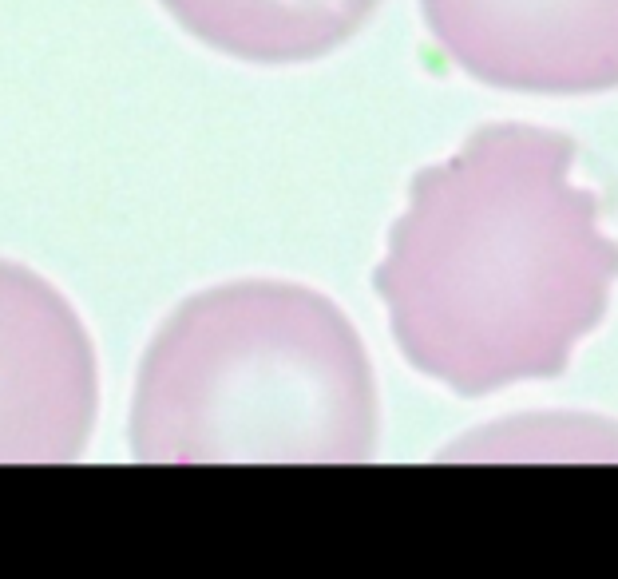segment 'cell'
Wrapping results in <instances>:
<instances>
[{
    "label": "cell",
    "mask_w": 618,
    "mask_h": 579,
    "mask_svg": "<svg viewBox=\"0 0 618 579\" xmlns=\"http://www.w3.org/2000/svg\"><path fill=\"white\" fill-rule=\"evenodd\" d=\"M100 417L96 346L72 302L0 258V464L76 461Z\"/></svg>",
    "instance_id": "obj_3"
},
{
    "label": "cell",
    "mask_w": 618,
    "mask_h": 579,
    "mask_svg": "<svg viewBox=\"0 0 618 579\" xmlns=\"http://www.w3.org/2000/svg\"><path fill=\"white\" fill-rule=\"evenodd\" d=\"M448 461H618V421L591 413H519L444 449Z\"/></svg>",
    "instance_id": "obj_6"
},
{
    "label": "cell",
    "mask_w": 618,
    "mask_h": 579,
    "mask_svg": "<svg viewBox=\"0 0 618 579\" xmlns=\"http://www.w3.org/2000/svg\"><path fill=\"white\" fill-rule=\"evenodd\" d=\"M127 441L151 464L369 461L377 377L325 294L278 278L210 286L143 349Z\"/></svg>",
    "instance_id": "obj_2"
},
{
    "label": "cell",
    "mask_w": 618,
    "mask_h": 579,
    "mask_svg": "<svg viewBox=\"0 0 618 579\" xmlns=\"http://www.w3.org/2000/svg\"><path fill=\"white\" fill-rule=\"evenodd\" d=\"M615 282L579 147L539 123H488L424 167L373 274L405 361L460 397L563 373Z\"/></svg>",
    "instance_id": "obj_1"
},
{
    "label": "cell",
    "mask_w": 618,
    "mask_h": 579,
    "mask_svg": "<svg viewBox=\"0 0 618 579\" xmlns=\"http://www.w3.org/2000/svg\"><path fill=\"white\" fill-rule=\"evenodd\" d=\"M199 44L246 64H309L349 44L381 0H159Z\"/></svg>",
    "instance_id": "obj_5"
},
{
    "label": "cell",
    "mask_w": 618,
    "mask_h": 579,
    "mask_svg": "<svg viewBox=\"0 0 618 579\" xmlns=\"http://www.w3.org/2000/svg\"><path fill=\"white\" fill-rule=\"evenodd\" d=\"M432 44L523 96L618 92V0H420Z\"/></svg>",
    "instance_id": "obj_4"
}]
</instances>
